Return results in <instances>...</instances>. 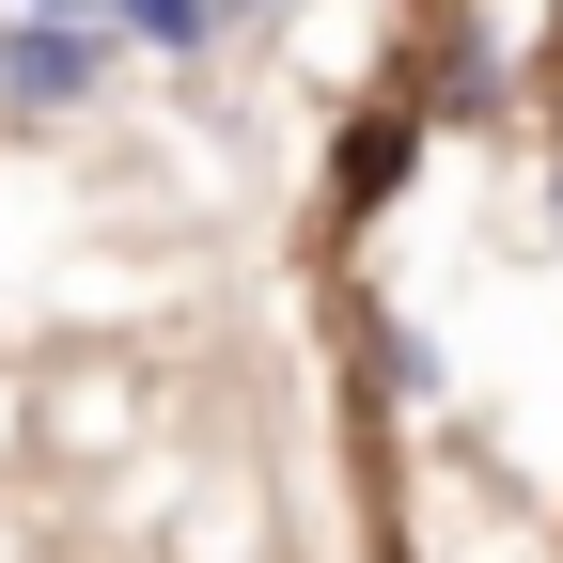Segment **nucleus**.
Segmentation results:
<instances>
[{"label":"nucleus","instance_id":"5","mask_svg":"<svg viewBox=\"0 0 563 563\" xmlns=\"http://www.w3.org/2000/svg\"><path fill=\"white\" fill-rule=\"evenodd\" d=\"M16 16H110V0H16Z\"/></svg>","mask_w":563,"mask_h":563},{"label":"nucleus","instance_id":"4","mask_svg":"<svg viewBox=\"0 0 563 563\" xmlns=\"http://www.w3.org/2000/svg\"><path fill=\"white\" fill-rule=\"evenodd\" d=\"M110 32H125V47H203L220 16H203V0H110Z\"/></svg>","mask_w":563,"mask_h":563},{"label":"nucleus","instance_id":"8","mask_svg":"<svg viewBox=\"0 0 563 563\" xmlns=\"http://www.w3.org/2000/svg\"><path fill=\"white\" fill-rule=\"evenodd\" d=\"M548 16H563V0H548Z\"/></svg>","mask_w":563,"mask_h":563},{"label":"nucleus","instance_id":"1","mask_svg":"<svg viewBox=\"0 0 563 563\" xmlns=\"http://www.w3.org/2000/svg\"><path fill=\"white\" fill-rule=\"evenodd\" d=\"M110 16H0V95L16 110H95L110 95Z\"/></svg>","mask_w":563,"mask_h":563},{"label":"nucleus","instance_id":"3","mask_svg":"<svg viewBox=\"0 0 563 563\" xmlns=\"http://www.w3.org/2000/svg\"><path fill=\"white\" fill-rule=\"evenodd\" d=\"M407 157H422V110H407V95H376L361 125L329 141V220H376V203L407 188Z\"/></svg>","mask_w":563,"mask_h":563},{"label":"nucleus","instance_id":"2","mask_svg":"<svg viewBox=\"0 0 563 563\" xmlns=\"http://www.w3.org/2000/svg\"><path fill=\"white\" fill-rule=\"evenodd\" d=\"M407 110H422V125H501V110H517V63L470 32V0H454V32L422 47V95H407Z\"/></svg>","mask_w":563,"mask_h":563},{"label":"nucleus","instance_id":"7","mask_svg":"<svg viewBox=\"0 0 563 563\" xmlns=\"http://www.w3.org/2000/svg\"><path fill=\"white\" fill-rule=\"evenodd\" d=\"M439 16H454V0H439Z\"/></svg>","mask_w":563,"mask_h":563},{"label":"nucleus","instance_id":"6","mask_svg":"<svg viewBox=\"0 0 563 563\" xmlns=\"http://www.w3.org/2000/svg\"><path fill=\"white\" fill-rule=\"evenodd\" d=\"M203 16H282V0H203Z\"/></svg>","mask_w":563,"mask_h":563}]
</instances>
